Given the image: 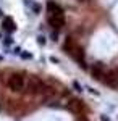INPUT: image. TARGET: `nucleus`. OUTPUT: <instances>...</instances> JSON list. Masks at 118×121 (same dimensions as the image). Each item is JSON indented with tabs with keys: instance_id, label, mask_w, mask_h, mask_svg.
I'll return each instance as SVG.
<instances>
[{
	"instance_id": "1",
	"label": "nucleus",
	"mask_w": 118,
	"mask_h": 121,
	"mask_svg": "<svg viewBox=\"0 0 118 121\" xmlns=\"http://www.w3.org/2000/svg\"><path fill=\"white\" fill-rule=\"evenodd\" d=\"M63 52L65 53H68L70 56H73L78 63H79V66H82V68H86V55H84V48H82L76 40L73 37H66L63 42Z\"/></svg>"
},
{
	"instance_id": "2",
	"label": "nucleus",
	"mask_w": 118,
	"mask_h": 121,
	"mask_svg": "<svg viewBox=\"0 0 118 121\" xmlns=\"http://www.w3.org/2000/svg\"><path fill=\"white\" fill-rule=\"evenodd\" d=\"M47 19H49V24L55 29H62L65 26L63 10L60 8V5H57L52 0L47 2Z\"/></svg>"
},
{
	"instance_id": "3",
	"label": "nucleus",
	"mask_w": 118,
	"mask_h": 121,
	"mask_svg": "<svg viewBox=\"0 0 118 121\" xmlns=\"http://www.w3.org/2000/svg\"><path fill=\"white\" fill-rule=\"evenodd\" d=\"M44 86L45 82L36 74H29L26 76V82H24V91L27 94H31V95H39V94L42 92V89H44Z\"/></svg>"
},
{
	"instance_id": "4",
	"label": "nucleus",
	"mask_w": 118,
	"mask_h": 121,
	"mask_svg": "<svg viewBox=\"0 0 118 121\" xmlns=\"http://www.w3.org/2000/svg\"><path fill=\"white\" fill-rule=\"evenodd\" d=\"M24 82H26V74L24 73H11L7 79V86L11 92H23L24 91Z\"/></svg>"
},
{
	"instance_id": "5",
	"label": "nucleus",
	"mask_w": 118,
	"mask_h": 121,
	"mask_svg": "<svg viewBox=\"0 0 118 121\" xmlns=\"http://www.w3.org/2000/svg\"><path fill=\"white\" fill-rule=\"evenodd\" d=\"M89 71H91V76L95 79V81H104V76H105V65L102 63V61H95V63H92L91 68H89Z\"/></svg>"
},
{
	"instance_id": "6",
	"label": "nucleus",
	"mask_w": 118,
	"mask_h": 121,
	"mask_svg": "<svg viewBox=\"0 0 118 121\" xmlns=\"http://www.w3.org/2000/svg\"><path fill=\"white\" fill-rule=\"evenodd\" d=\"M104 84H107L109 87H118V76L115 69H109L105 71V76H104Z\"/></svg>"
},
{
	"instance_id": "7",
	"label": "nucleus",
	"mask_w": 118,
	"mask_h": 121,
	"mask_svg": "<svg viewBox=\"0 0 118 121\" xmlns=\"http://www.w3.org/2000/svg\"><path fill=\"white\" fill-rule=\"evenodd\" d=\"M66 108L73 113H81L82 110H84V105H82V102L79 99H71V100L68 102V105H66Z\"/></svg>"
},
{
	"instance_id": "8",
	"label": "nucleus",
	"mask_w": 118,
	"mask_h": 121,
	"mask_svg": "<svg viewBox=\"0 0 118 121\" xmlns=\"http://www.w3.org/2000/svg\"><path fill=\"white\" fill-rule=\"evenodd\" d=\"M2 26H3L5 31H8V32H13V31L16 29V26H15V23H13V19H11V18H5Z\"/></svg>"
},
{
	"instance_id": "9",
	"label": "nucleus",
	"mask_w": 118,
	"mask_h": 121,
	"mask_svg": "<svg viewBox=\"0 0 118 121\" xmlns=\"http://www.w3.org/2000/svg\"><path fill=\"white\" fill-rule=\"evenodd\" d=\"M73 87H74V91H78V92H82V86L78 82V81H74V82H73Z\"/></svg>"
},
{
	"instance_id": "10",
	"label": "nucleus",
	"mask_w": 118,
	"mask_h": 121,
	"mask_svg": "<svg viewBox=\"0 0 118 121\" xmlns=\"http://www.w3.org/2000/svg\"><path fill=\"white\" fill-rule=\"evenodd\" d=\"M37 42H39L41 45H45V37H44V36H39V37H37Z\"/></svg>"
},
{
	"instance_id": "11",
	"label": "nucleus",
	"mask_w": 118,
	"mask_h": 121,
	"mask_svg": "<svg viewBox=\"0 0 118 121\" xmlns=\"http://www.w3.org/2000/svg\"><path fill=\"white\" fill-rule=\"evenodd\" d=\"M87 91H89V92H91V94H94V95H99V92H97V91H94V89H92V87H89V89H87Z\"/></svg>"
},
{
	"instance_id": "12",
	"label": "nucleus",
	"mask_w": 118,
	"mask_h": 121,
	"mask_svg": "<svg viewBox=\"0 0 118 121\" xmlns=\"http://www.w3.org/2000/svg\"><path fill=\"white\" fill-rule=\"evenodd\" d=\"M21 56H23V58H31L32 55H31V53H21Z\"/></svg>"
},
{
	"instance_id": "13",
	"label": "nucleus",
	"mask_w": 118,
	"mask_h": 121,
	"mask_svg": "<svg viewBox=\"0 0 118 121\" xmlns=\"http://www.w3.org/2000/svg\"><path fill=\"white\" fill-rule=\"evenodd\" d=\"M100 121H110L109 116H100Z\"/></svg>"
},
{
	"instance_id": "14",
	"label": "nucleus",
	"mask_w": 118,
	"mask_h": 121,
	"mask_svg": "<svg viewBox=\"0 0 118 121\" xmlns=\"http://www.w3.org/2000/svg\"><path fill=\"white\" fill-rule=\"evenodd\" d=\"M50 61H54V63H58V58H55V56H50Z\"/></svg>"
},
{
	"instance_id": "15",
	"label": "nucleus",
	"mask_w": 118,
	"mask_h": 121,
	"mask_svg": "<svg viewBox=\"0 0 118 121\" xmlns=\"http://www.w3.org/2000/svg\"><path fill=\"white\" fill-rule=\"evenodd\" d=\"M115 71H117V76H118V66H117V68H115Z\"/></svg>"
},
{
	"instance_id": "16",
	"label": "nucleus",
	"mask_w": 118,
	"mask_h": 121,
	"mask_svg": "<svg viewBox=\"0 0 118 121\" xmlns=\"http://www.w3.org/2000/svg\"><path fill=\"white\" fill-rule=\"evenodd\" d=\"M2 16H3V13H2V10H0V18H2Z\"/></svg>"
},
{
	"instance_id": "17",
	"label": "nucleus",
	"mask_w": 118,
	"mask_h": 121,
	"mask_svg": "<svg viewBox=\"0 0 118 121\" xmlns=\"http://www.w3.org/2000/svg\"><path fill=\"white\" fill-rule=\"evenodd\" d=\"M79 2H81V0H79Z\"/></svg>"
}]
</instances>
